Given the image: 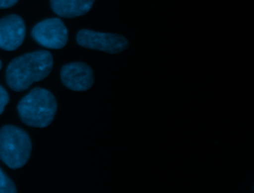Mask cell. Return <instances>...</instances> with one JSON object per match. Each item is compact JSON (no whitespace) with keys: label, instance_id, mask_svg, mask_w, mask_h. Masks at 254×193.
<instances>
[{"label":"cell","instance_id":"cell-1","mask_svg":"<svg viewBox=\"0 0 254 193\" xmlns=\"http://www.w3.org/2000/svg\"><path fill=\"white\" fill-rule=\"evenodd\" d=\"M53 56L48 50H35L11 60L6 68V82L14 91L27 90L34 82L45 79L53 69Z\"/></svg>","mask_w":254,"mask_h":193},{"label":"cell","instance_id":"cell-2","mask_svg":"<svg viewBox=\"0 0 254 193\" xmlns=\"http://www.w3.org/2000/svg\"><path fill=\"white\" fill-rule=\"evenodd\" d=\"M58 104L52 92L36 87L24 96L17 110L22 122L28 126L45 128L51 125L57 113Z\"/></svg>","mask_w":254,"mask_h":193},{"label":"cell","instance_id":"cell-3","mask_svg":"<svg viewBox=\"0 0 254 193\" xmlns=\"http://www.w3.org/2000/svg\"><path fill=\"white\" fill-rule=\"evenodd\" d=\"M32 143L21 128L6 125L0 129V159L10 168L23 167L30 158Z\"/></svg>","mask_w":254,"mask_h":193},{"label":"cell","instance_id":"cell-4","mask_svg":"<svg viewBox=\"0 0 254 193\" xmlns=\"http://www.w3.org/2000/svg\"><path fill=\"white\" fill-rule=\"evenodd\" d=\"M76 43L80 47L112 54L122 52L129 46L127 39L122 35L95 32L88 29L78 31L76 34Z\"/></svg>","mask_w":254,"mask_h":193},{"label":"cell","instance_id":"cell-5","mask_svg":"<svg viewBox=\"0 0 254 193\" xmlns=\"http://www.w3.org/2000/svg\"><path fill=\"white\" fill-rule=\"evenodd\" d=\"M31 35L39 45L52 49L64 48L68 38L67 29L59 18H50L39 22L32 29Z\"/></svg>","mask_w":254,"mask_h":193},{"label":"cell","instance_id":"cell-6","mask_svg":"<svg viewBox=\"0 0 254 193\" xmlns=\"http://www.w3.org/2000/svg\"><path fill=\"white\" fill-rule=\"evenodd\" d=\"M63 84L73 91L88 90L94 81L93 72L89 65L84 62H70L61 69Z\"/></svg>","mask_w":254,"mask_h":193},{"label":"cell","instance_id":"cell-7","mask_svg":"<svg viewBox=\"0 0 254 193\" xmlns=\"http://www.w3.org/2000/svg\"><path fill=\"white\" fill-rule=\"evenodd\" d=\"M26 26L23 19L15 14L0 19V48L15 50L24 42Z\"/></svg>","mask_w":254,"mask_h":193},{"label":"cell","instance_id":"cell-8","mask_svg":"<svg viewBox=\"0 0 254 193\" xmlns=\"http://www.w3.org/2000/svg\"><path fill=\"white\" fill-rule=\"evenodd\" d=\"M95 0H51L52 10L64 18H75L86 14Z\"/></svg>","mask_w":254,"mask_h":193},{"label":"cell","instance_id":"cell-9","mask_svg":"<svg viewBox=\"0 0 254 193\" xmlns=\"http://www.w3.org/2000/svg\"><path fill=\"white\" fill-rule=\"evenodd\" d=\"M17 192L14 182L0 168V193H15Z\"/></svg>","mask_w":254,"mask_h":193},{"label":"cell","instance_id":"cell-10","mask_svg":"<svg viewBox=\"0 0 254 193\" xmlns=\"http://www.w3.org/2000/svg\"><path fill=\"white\" fill-rule=\"evenodd\" d=\"M8 102H9L8 92L5 90V88L3 86L0 85V115L3 113Z\"/></svg>","mask_w":254,"mask_h":193},{"label":"cell","instance_id":"cell-11","mask_svg":"<svg viewBox=\"0 0 254 193\" xmlns=\"http://www.w3.org/2000/svg\"><path fill=\"white\" fill-rule=\"evenodd\" d=\"M18 0H0V9H6L16 5Z\"/></svg>","mask_w":254,"mask_h":193},{"label":"cell","instance_id":"cell-12","mask_svg":"<svg viewBox=\"0 0 254 193\" xmlns=\"http://www.w3.org/2000/svg\"><path fill=\"white\" fill-rule=\"evenodd\" d=\"M2 68V62H1V60H0V69Z\"/></svg>","mask_w":254,"mask_h":193}]
</instances>
